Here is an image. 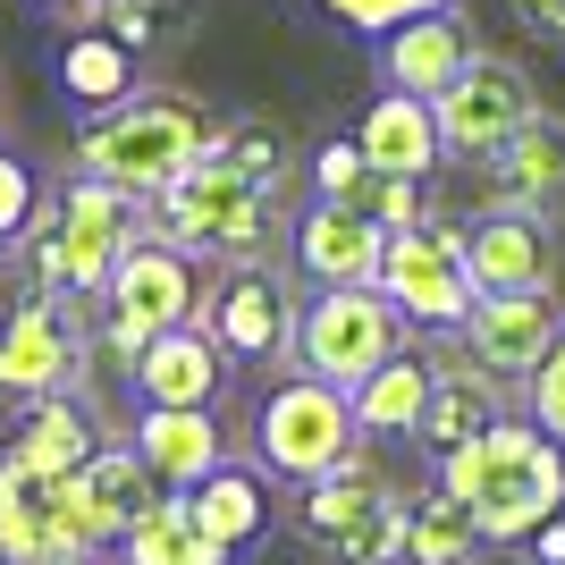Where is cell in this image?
Instances as JSON below:
<instances>
[{
    "mask_svg": "<svg viewBox=\"0 0 565 565\" xmlns=\"http://www.w3.org/2000/svg\"><path fill=\"white\" fill-rule=\"evenodd\" d=\"M143 236V203L127 186H102L76 169L51 212L25 220V270H34V296H102L118 270V254Z\"/></svg>",
    "mask_w": 565,
    "mask_h": 565,
    "instance_id": "cell-3",
    "label": "cell"
},
{
    "mask_svg": "<svg viewBox=\"0 0 565 565\" xmlns=\"http://www.w3.org/2000/svg\"><path fill=\"white\" fill-rule=\"evenodd\" d=\"M380 254H388V228L363 203L312 194L305 212H296V270L312 287H380Z\"/></svg>",
    "mask_w": 565,
    "mask_h": 565,
    "instance_id": "cell-17",
    "label": "cell"
},
{
    "mask_svg": "<svg viewBox=\"0 0 565 565\" xmlns=\"http://www.w3.org/2000/svg\"><path fill=\"white\" fill-rule=\"evenodd\" d=\"M60 85H68L76 110H110V102L136 94V51L118 43L110 25H85V34H68V51H60Z\"/></svg>",
    "mask_w": 565,
    "mask_h": 565,
    "instance_id": "cell-29",
    "label": "cell"
},
{
    "mask_svg": "<svg viewBox=\"0 0 565 565\" xmlns=\"http://www.w3.org/2000/svg\"><path fill=\"white\" fill-rule=\"evenodd\" d=\"M94 338L76 330V296H25L0 321V397H60L85 380Z\"/></svg>",
    "mask_w": 565,
    "mask_h": 565,
    "instance_id": "cell-13",
    "label": "cell"
},
{
    "mask_svg": "<svg viewBox=\"0 0 565 565\" xmlns=\"http://www.w3.org/2000/svg\"><path fill=\"white\" fill-rule=\"evenodd\" d=\"M523 414H532V423L565 448V330H557V347L532 363V380H523Z\"/></svg>",
    "mask_w": 565,
    "mask_h": 565,
    "instance_id": "cell-33",
    "label": "cell"
},
{
    "mask_svg": "<svg viewBox=\"0 0 565 565\" xmlns=\"http://www.w3.org/2000/svg\"><path fill=\"white\" fill-rule=\"evenodd\" d=\"M25 9H43V18H85V25L102 18V0H25Z\"/></svg>",
    "mask_w": 565,
    "mask_h": 565,
    "instance_id": "cell-39",
    "label": "cell"
},
{
    "mask_svg": "<svg viewBox=\"0 0 565 565\" xmlns=\"http://www.w3.org/2000/svg\"><path fill=\"white\" fill-rule=\"evenodd\" d=\"M523 548H532V565H565V507H557V515H548Z\"/></svg>",
    "mask_w": 565,
    "mask_h": 565,
    "instance_id": "cell-38",
    "label": "cell"
},
{
    "mask_svg": "<svg viewBox=\"0 0 565 565\" xmlns=\"http://www.w3.org/2000/svg\"><path fill=\"white\" fill-rule=\"evenodd\" d=\"M557 330H565V312H557L548 287H523V296H472V312L456 321V354L481 363L490 380H507V388H523L532 363L557 347Z\"/></svg>",
    "mask_w": 565,
    "mask_h": 565,
    "instance_id": "cell-14",
    "label": "cell"
},
{
    "mask_svg": "<svg viewBox=\"0 0 565 565\" xmlns=\"http://www.w3.org/2000/svg\"><path fill=\"white\" fill-rule=\"evenodd\" d=\"M380 296L405 312V330H448L472 312V270H465V228L456 220H414V228L388 236V254H380Z\"/></svg>",
    "mask_w": 565,
    "mask_h": 565,
    "instance_id": "cell-11",
    "label": "cell"
},
{
    "mask_svg": "<svg viewBox=\"0 0 565 565\" xmlns=\"http://www.w3.org/2000/svg\"><path fill=\"white\" fill-rule=\"evenodd\" d=\"M212 152L236 169V178H254V186H270V194H296V178H305V161H296L287 127H270V118H220Z\"/></svg>",
    "mask_w": 565,
    "mask_h": 565,
    "instance_id": "cell-30",
    "label": "cell"
},
{
    "mask_svg": "<svg viewBox=\"0 0 565 565\" xmlns=\"http://www.w3.org/2000/svg\"><path fill=\"white\" fill-rule=\"evenodd\" d=\"M363 178H372V161H363V143H354V136H338V143H321V152H312V194L354 203V194H363Z\"/></svg>",
    "mask_w": 565,
    "mask_h": 565,
    "instance_id": "cell-34",
    "label": "cell"
},
{
    "mask_svg": "<svg viewBox=\"0 0 565 565\" xmlns=\"http://www.w3.org/2000/svg\"><path fill=\"white\" fill-rule=\"evenodd\" d=\"M354 143H363V161L388 169V178H430V169H439V118H430L423 94H397V85L372 94V110L354 118Z\"/></svg>",
    "mask_w": 565,
    "mask_h": 565,
    "instance_id": "cell-22",
    "label": "cell"
},
{
    "mask_svg": "<svg viewBox=\"0 0 565 565\" xmlns=\"http://www.w3.org/2000/svg\"><path fill=\"white\" fill-rule=\"evenodd\" d=\"M338 25H354V34H388V25L423 18V9H439V0H321Z\"/></svg>",
    "mask_w": 565,
    "mask_h": 565,
    "instance_id": "cell-36",
    "label": "cell"
},
{
    "mask_svg": "<svg viewBox=\"0 0 565 565\" xmlns=\"http://www.w3.org/2000/svg\"><path fill=\"white\" fill-rule=\"evenodd\" d=\"M354 423H363V439H414V423H423L430 405V354H388L372 380H354Z\"/></svg>",
    "mask_w": 565,
    "mask_h": 565,
    "instance_id": "cell-26",
    "label": "cell"
},
{
    "mask_svg": "<svg viewBox=\"0 0 565 565\" xmlns=\"http://www.w3.org/2000/svg\"><path fill=\"white\" fill-rule=\"evenodd\" d=\"M279 203L287 194L254 186V178H236L220 152H203L186 178H169V186L143 203V228L169 236V245L194 254V262H254V254H270L279 228H287Z\"/></svg>",
    "mask_w": 565,
    "mask_h": 565,
    "instance_id": "cell-4",
    "label": "cell"
},
{
    "mask_svg": "<svg viewBox=\"0 0 565 565\" xmlns=\"http://www.w3.org/2000/svg\"><path fill=\"white\" fill-rule=\"evenodd\" d=\"M118 565H228V548L203 541V523L186 515V498L169 490L161 507H143V515L118 532Z\"/></svg>",
    "mask_w": 565,
    "mask_h": 565,
    "instance_id": "cell-27",
    "label": "cell"
},
{
    "mask_svg": "<svg viewBox=\"0 0 565 565\" xmlns=\"http://www.w3.org/2000/svg\"><path fill=\"white\" fill-rule=\"evenodd\" d=\"M405 498L414 490L380 481V465L354 448L347 465H330L321 481H305L296 532L312 541L321 565H388V557H405Z\"/></svg>",
    "mask_w": 565,
    "mask_h": 565,
    "instance_id": "cell-5",
    "label": "cell"
},
{
    "mask_svg": "<svg viewBox=\"0 0 565 565\" xmlns=\"http://www.w3.org/2000/svg\"><path fill=\"white\" fill-rule=\"evenodd\" d=\"M405 347H414V330H405V312L380 287H312L305 312H296V354L287 363L330 380V388H354Z\"/></svg>",
    "mask_w": 565,
    "mask_h": 565,
    "instance_id": "cell-8",
    "label": "cell"
},
{
    "mask_svg": "<svg viewBox=\"0 0 565 565\" xmlns=\"http://www.w3.org/2000/svg\"><path fill=\"white\" fill-rule=\"evenodd\" d=\"M34 212H43V203H34V169H25L18 152H0V245H18Z\"/></svg>",
    "mask_w": 565,
    "mask_h": 565,
    "instance_id": "cell-35",
    "label": "cell"
},
{
    "mask_svg": "<svg viewBox=\"0 0 565 565\" xmlns=\"http://www.w3.org/2000/svg\"><path fill=\"white\" fill-rule=\"evenodd\" d=\"M94 448H102V430H94V405L76 397V388H60V397H25L18 430H9V456L34 465V472H76Z\"/></svg>",
    "mask_w": 565,
    "mask_h": 565,
    "instance_id": "cell-25",
    "label": "cell"
},
{
    "mask_svg": "<svg viewBox=\"0 0 565 565\" xmlns=\"http://www.w3.org/2000/svg\"><path fill=\"white\" fill-rule=\"evenodd\" d=\"M472 51H481L472 18L456 9V0H439V9H423V18H405V25H388V34H372V68H380V85H397V94L439 102Z\"/></svg>",
    "mask_w": 565,
    "mask_h": 565,
    "instance_id": "cell-16",
    "label": "cell"
},
{
    "mask_svg": "<svg viewBox=\"0 0 565 565\" xmlns=\"http://www.w3.org/2000/svg\"><path fill=\"white\" fill-rule=\"evenodd\" d=\"M481 169H490V203H515V212L557 220L565 212V118L557 110H532Z\"/></svg>",
    "mask_w": 565,
    "mask_h": 565,
    "instance_id": "cell-19",
    "label": "cell"
},
{
    "mask_svg": "<svg viewBox=\"0 0 565 565\" xmlns=\"http://www.w3.org/2000/svg\"><path fill=\"white\" fill-rule=\"evenodd\" d=\"M76 490H85V507H94V523H102V541L118 548V532L143 515V507H161V472L136 456V439H102L85 465H76Z\"/></svg>",
    "mask_w": 565,
    "mask_h": 565,
    "instance_id": "cell-24",
    "label": "cell"
},
{
    "mask_svg": "<svg viewBox=\"0 0 565 565\" xmlns=\"http://www.w3.org/2000/svg\"><path fill=\"white\" fill-rule=\"evenodd\" d=\"M186 498V515L203 523V541H220L236 557V548H254L262 532H270V472L262 465H212Z\"/></svg>",
    "mask_w": 565,
    "mask_h": 565,
    "instance_id": "cell-23",
    "label": "cell"
},
{
    "mask_svg": "<svg viewBox=\"0 0 565 565\" xmlns=\"http://www.w3.org/2000/svg\"><path fill=\"white\" fill-rule=\"evenodd\" d=\"M68 565H102V557H68Z\"/></svg>",
    "mask_w": 565,
    "mask_h": 565,
    "instance_id": "cell-40",
    "label": "cell"
},
{
    "mask_svg": "<svg viewBox=\"0 0 565 565\" xmlns=\"http://www.w3.org/2000/svg\"><path fill=\"white\" fill-rule=\"evenodd\" d=\"M439 490L465 498L490 548H523L565 507V448L532 414H498L481 439L439 456Z\"/></svg>",
    "mask_w": 565,
    "mask_h": 565,
    "instance_id": "cell-1",
    "label": "cell"
},
{
    "mask_svg": "<svg viewBox=\"0 0 565 565\" xmlns=\"http://www.w3.org/2000/svg\"><path fill=\"white\" fill-rule=\"evenodd\" d=\"M94 25H110L118 43L136 51H178V43H194V25H203V0H102V18Z\"/></svg>",
    "mask_w": 565,
    "mask_h": 565,
    "instance_id": "cell-31",
    "label": "cell"
},
{
    "mask_svg": "<svg viewBox=\"0 0 565 565\" xmlns=\"http://www.w3.org/2000/svg\"><path fill=\"white\" fill-rule=\"evenodd\" d=\"M388 565H414V557H388Z\"/></svg>",
    "mask_w": 565,
    "mask_h": 565,
    "instance_id": "cell-41",
    "label": "cell"
},
{
    "mask_svg": "<svg viewBox=\"0 0 565 565\" xmlns=\"http://www.w3.org/2000/svg\"><path fill=\"white\" fill-rule=\"evenodd\" d=\"M143 405H220L228 397V354L203 321H178V330L143 338V354L127 363Z\"/></svg>",
    "mask_w": 565,
    "mask_h": 565,
    "instance_id": "cell-18",
    "label": "cell"
},
{
    "mask_svg": "<svg viewBox=\"0 0 565 565\" xmlns=\"http://www.w3.org/2000/svg\"><path fill=\"white\" fill-rule=\"evenodd\" d=\"M481 523H472L465 498L448 490H414L405 498V557L414 565H481Z\"/></svg>",
    "mask_w": 565,
    "mask_h": 565,
    "instance_id": "cell-28",
    "label": "cell"
},
{
    "mask_svg": "<svg viewBox=\"0 0 565 565\" xmlns=\"http://www.w3.org/2000/svg\"><path fill=\"white\" fill-rule=\"evenodd\" d=\"M515 18L541 34V43H565V0H515Z\"/></svg>",
    "mask_w": 565,
    "mask_h": 565,
    "instance_id": "cell-37",
    "label": "cell"
},
{
    "mask_svg": "<svg viewBox=\"0 0 565 565\" xmlns=\"http://www.w3.org/2000/svg\"><path fill=\"white\" fill-rule=\"evenodd\" d=\"M523 565H532V557H523Z\"/></svg>",
    "mask_w": 565,
    "mask_h": 565,
    "instance_id": "cell-42",
    "label": "cell"
},
{
    "mask_svg": "<svg viewBox=\"0 0 565 565\" xmlns=\"http://www.w3.org/2000/svg\"><path fill=\"white\" fill-rule=\"evenodd\" d=\"M220 118L203 110L194 94H169V85H136L127 102L94 110V127L76 136V169L102 178V186H127L136 203L169 186V178H186L203 152H212Z\"/></svg>",
    "mask_w": 565,
    "mask_h": 565,
    "instance_id": "cell-2",
    "label": "cell"
},
{
    "mask_svg": "<svg viewBox=\"0 0 565 565\" xmlns=\"http://www.w3.org/2000/svg\"><path fill=\"white\" fill-rule=\"evenodd\" d=\"M178 321H203V262L178 254L169 236L143 228L136 245L118 254L110 287H102V330H94V347L127 372V363L143 354V338L178 330Z\"/></svg>",
    "mask_w": 565,
    "mask_h": 565,
    "instance_id": "cell-6",
    "label": "cell"
},
{
    "mask_svg": "<svg viewBox=\"0 0 565 565\" xmlns=\"http://www.w3.org/2000/svg\"><path fill=\"white\" fill-rule=\"evenodd\" d=\"M465 270L481 296H523V287H557V220L490 203L465 220Z\"/></svg>",
    "mask_w": 565,
    "mask_h": 565,
    "instance_id": "cell-15",
    "label": "cell"
},
{
    "mask_svg": "<svg viewBox=\"0 0 565 565\" xmlns=\"http://www.w3.org/2000/svg\"><path fill=\"white\" fill-rule=\"evenodd\" d=\"M354 448H363L354 397L330 388V380H312V372H287L254 414V465L270 472V481H296V490L321 481L330 465H347Z\"/></svg>",
    "mask_w": 565,
    "mask_h": 565,
    "instance_id": "cell-7",
    "label": "cell"
},
{
    "mask_svg": "<svg viewBox=\"0 0 565 565\" xmlns=\"http://www.w3.org/2000/svg\"><path fill=\"white\" fill-rule=\"evenodd\" d=\"M296 312H305V296H296V279L270 254L220 262V287H203V330L245 372H279L287 354H296Z\"/></svg>",
    "mask_w": 565,
    "mask_h": 565,
    "instance_id": "cell-10",
    "label": "cell"
},
{
    "mask_svg": "<svg viewBox=\"0 0 565 565\" xmlns=\"http://www.w3.org/2000/svg\"><path fill=\"white\" fill-rule=\"evenodd\" d=\"M136 456L161 472V490H194L212 465H228V423L220 405H143L136 414Z\"/></svg>",
    "mask_w": 565,
    "mask_h": 565,
    "instance_id": "cell-20",
    "label": "cell"
},
{
    "mask_svg": "<svg viewBox=\"0 0 565 565\" xmlns=\"http://www.w3.org/2000/svg\"><path fill=\"white\" fill-rule=\"evenodd\" d=\"M507 414V380H490L481 363H430V405H423V423H414V439H423L430 456H456L465 439H481V430Z\"/></svg>",
    "mask_w": 565,
    "mask_h": 565,
    "instance_id": "cell-21",
    "label": "cell"
},
{
    "mask_svg": "<svg viewBox=\"0 0 565 565\" xmlns=\"http://www.w3.org/2000/svg\"><path fill=\"white\" fill-rule=\"evenodd\" d=\"M532 110H541L532 76H523L507 51H472L465 68H456V85L430 102V118H439V161H472L481 169Z\"/></svg>",
    "mask_w": 565,
    "mask_h": 565,
    "instance_id": "cell-12",
    "label": "cell"
},
{
    "mask_svg": "<svg viewBox=\"0 0 565 565\" xmlns=\"http://www.w3.org/2000/svg\"><path fill=\"white\" fill-rule=\"evenodd\" d=\"M102 523L76 490V472H34L0 448V565H68L102 557Z\"/></svg>",
    "mask_w": 565,
    "mask_h": 565,
    "instance_id": "cell-9",
    "label": "cell"
},
{
    "mask_svg": "<svg viewBox=\"0 0 565 565\" xmlns=\"http://www.w3.org/2000/svg\"><path fill=\"white\" fill-rule=\"evenodd\" d=\"M354 203H363V212H372L388 236H397V228H414V220H430V194H423V178H388V169H372Z\"/></svg>",
    "mask_w": 565,
    "mask_h": 565,
    "instance_id": "cell-32",
    "label": "cell"
}]
</instances>
